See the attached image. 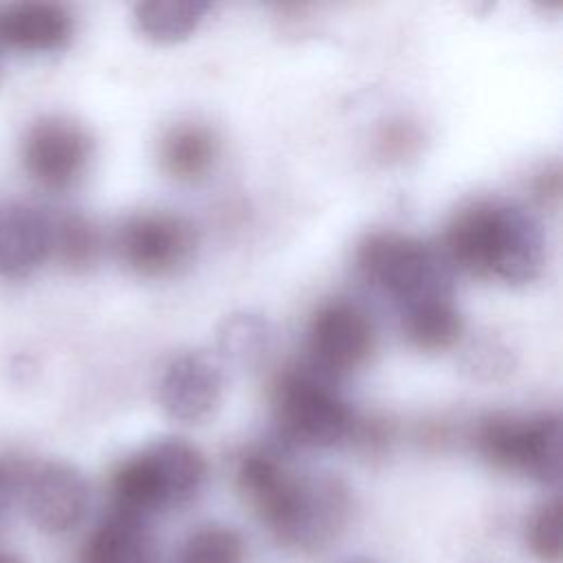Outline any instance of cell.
Instances as JSON below:
<instances>
[{"label": "cell", "instance_id": "5bb4252c", "mask_svg": "<svg viewBox=\"0 0 563 563\" xmlns=\"http://www.w3.org/2000/svg\"><path fill=\"white\" fill-rule=\"evenodd\" d=\"M158 550L147 519L112 508L90 532L81 563H156Z\"/></svg>", "mask_w": 563, "mask_h": 563}, {"label": "cell", "instance_id": "d4e9b609", "mask_svg": "<svg viewBox=\"0 0 563 563\" xmlns=\"http://www.w3.org/2000/svg\"><path fill=\"white\" fill-rule=\"evenodd\" d=\"M0 563H24V561L13 552H0Z\"/></svg>", "mask_w": 563, "mask_h": 563}, {"label": "cell", "instance_id": "4fadbf2b", "mask_svg": "<svg viewBox=\"0 0 563 563\" xmlns=\"http://www.w3.org/2000/svg\"><path fill=\"white\" fill-rule=\"evenodd\" d=\"M75 18L57 2L31 0L0 9V46L22 53H51L73 37Z\"/></svg>", "mask_w": 563, "mask_h": 563}, {"label": "cell", "instance_id": "8992f818", "mask_svg": "<svg viewBox=\"0 0 563 563\" xmlns=\"http://www.w3.org/2000/svg\"><path fill=\"white\" fill-rule=\"evenodd\" d=\"M475 444L499 471L541 484L561 477V420L550 411L493 413L479 422Z\"/></svg>", "mask_w": 563, "mask_h": 563}, {"label": "cell", "instance_id": "52a82bcc", "mask_svg": "<svg viewBox=\"0 0 563 563\" xmlns=\"http://www.w3.org/2000/svg\"><path fill=\"white\" fill-rule=\"evenodd\" d=\"M18 499L40 532L66 534L84 521L90 506V486L66 462H26Z\"/></svg>", "mask_w": 563, "mask_h": 563}, {"label": "cell", "instance_id": "6da1fadb", "mask_svg": "<svg viewBox=\"0 0 563 563\" xmlns=\"http://www.w3.org/2000/svg\"><path fill=\"white\" fill-rule=\"evenodd\" d=\"M246 504L286 545L319 552L341 534L350 517V490L332 475H297L266 451L246 453L238 466Z\"/></svg>", "mask_w": 563, "mask_h": 563}, {"label": "cell", "instance_id": "3957f363", "mask_svg": "<svg viewBox=\"0 0 563 563\" xmlns=\"http://www.w3.org/2000/svg\"><path fill=\"white\" fill-rule=\"evenodd\" d=\"M205 475V457L194 444L163 438L119 464L112 475L114 508L147 519L185 506L198 495Z\"/></svg>", "mask_w": 563, "mask_h": 563}, {"label": "cell", "instance_id": "d6986e66", "mask_svg": "<svg viewBox=\"0 0 563 563\" xmlns=\"http://www.w3.org/2000/svg\"><path fill=\"white\" fill-rule=\"evenodd\" d=\"M271 345V328L266 319L253 312H235L227 317L218 330V350L238 365L257 363Z\"/></svg>", "mask_w": 563, "mask_h": 563}, {"label": "cell", "instance_id": "ba28073f", "mask_svg": "<svg viewBox=\"0 0 563 563\" xmlns=\"http://www.w3.org/2000/svg\"><path fill=\"white\" fill-rule=\"evenodd\" d=\"M92 156L88 130L64 114L37 119L24 134L22 163L26 174L42 187L59 191L75 185Z\"/></svg>", "mask_w": 563, "mask_h": 563}, {"label": "cell", "instance_id": "ac0fdd59", "mask_svg": "<svg viewBox=\"0 0 563 563\" xmlns=\"http://www.w3.org/2000/svg\"><path fill=\"white\" fill-rule=\"evenodd\" d=\"M99 253L101 235L88 218L79 213H64L53 220L51 255H55L68 271L90 268L99 260Z\"/></svg>", "mask_w": 563, "mask_h": 563}, {"label": "cell", "instance_id": "9a60e30c", "mask_svg": "<svg viewBox=\"0 0 563 563\" xmlns=\"http://www.w3.org/2000/svg\"><path fill=\"white\" fill-rule=\"evenodd\" d=\"M218 156L216 134L200 123H178L161 139V163L178 180L205 176Z\"/></svg>", "mask_w": 563, "mask_h": 563}, {"label": "cell", "instance_id": "30bf717a", "mask_svg": "<svg viewBox=\"0 0 563 563\" xmlns=\"http://www.w3.org/2000/svg\"><path fill=\"white\" fill-rule=\"evenodd\" d=\"M196 246L194 229L180 216L145 211L128 218L117 235L121 260L143 277H163L189 260Z\"/></svg>", "mask_w": 563, "mask_h": 563}, {"label": "cell", "instance_id": "7a4b0ae2", "mask_svg": "<svg viewBox=\"0 0 563 563\" xmlns=\"http://www.w3.org/2000/svg\"><path fill=\"white\" fill-rule=\"evenodd\" d=\"M442 253L473 275L526 284L543 271L545 235L539 220L521 205L482 198L453 216Z\"/></svg>", "mask_w": 563, "mask_h": 563}, {"label": "cell", "instance_id": "484cf974", "mask_svg": "<svg viewBox=\"0 0 563 563\" xmlns=\"http://www.w3.org/2000/svg\"><path fill=\"white\" fill-rule=\"evenodd\" d=\"M356 563H365V561H356Z\"/></svg>", "mask_w": 563, "mask_h": 563}, {"label": "cell", "instance_id": "9c48e42d", "mask_svg": "<svg viewBox=\"0 0 563 563\" xmlns=\"http://www.w3.org/2000/svg\"><path fill=\"white\" fill-rule=\"evenodd\" d=\"M374 325L352 301L332 299L317 308L308 325L310 367L328 378L361 367L374 352Z\"/></svg>", "mask_w": 563, "mask_h": 563}, {"label": "cell", "instance_id": "8fae6325", "mask_svg": "<svg viewBox=\"0 0 563 563\" xmlns=\"http://www.w3.org/2000/svg\"><path fill=\"white\" fill-rule=\"evenodd\" d=\"M222 398V372L213 358L200 352L174 356L158 380V402L176 422L207 420Z\"/></svg>", "mask_w": 563, "mask_h": 563}, {"label": "cell", "instance_id": "44dd1931", "mask_svg": "<svg viewBox=\"0 0 563 563\" xmlns=\"http://www.w3.org/2000/svg\"><path fill=\"white\" fill-rule=\"evenodd\" d=\"M561 519L563 508L561 499H550L528 521V545L537 559L543 563H559L563 552V537H561Z\"/></svg>", "mask_w": 563, "mask_h": 563}, {"label": "cell", "instance_id": "603a6c76", "mask_svg": "<svg viewBox=\"0 0 563 563\" xmlns=\"http://www.w3.org/2000/svg\"><path fill=\"white\" fill-rule=\"evenodd\" d=\"M416 143H418V132L407 121H398L385 128L380 136V150L385 156H407Z\"/></svg>", "mask_w": 563, "mask_h": 563}, {"label": "cell", "instance_id": "5b68a950", "mask_svg": "<svg viewBox=\"0 0 563 563\" xmlns=\"http://www.w3.org/2000/svg\"><path fill=\"white\" fill-rule=\"evenodd\" d=\"M275 422L279 435L295 446L325 449L352 435L356 418L334 389L332 378L314 367H295L275 385Z\"/></svg>", "mask_w": 563, "mask_h": 563}, {"label": "cell", "instance_id": "e0dca14e", "mask_svg": "<svg viewBox=\"0 0 563 563\" xmlns=\"http://www.w3.org/2000/svg\"><path fill=\"white\" fill-rule=\"evenodd\" d=\"M209 2L202 0H145L134 7V22L156 42H178L198 29Z\"/></svg>", "mask_w": 563, "mask_h": 563}, {"label": "cell", "instance_id": "7c38bea8", "mask_svg": "<svg viewBox=\"0 0 563 563\" xmlns=\"http://www.w3.org/2000/svg\"><path fill=\"white\" fill-rule=\"evenodd\" d=\"M53 218L26 202L0 207V277H26L51 257Z\"/></svg>", "mask_w": 563, "mask_h": 563}, {"label": "cell", "instance_id": "277c9868", "mask_svg": "<svg viewBox=\"0 0 563 563\" xmlns=\"http://www.w3.org/2000/svg\"><path fill=\"white\" fill-rule=\"evenodd\" d=\"M361 275L389 295L398 308L453 297L451 262L433 244L398 231L367 233L356 249Z\"/></svg>", "mask_w": 563, "mask_h": 563}, {"label": "cell", "instance_id": "7402d4cb", "mask_svg": "<svg viewBox=\"0 0 563 563\" xmlns=\"http://www.w3.org/2000/svg\"><path fill=\"white\" fill-rule=\"evenodd\" d=\"M26 460L22 457H0V523L11 508L13 499L20 495V479Z\"/></svg>", "mask_w": 563, "mask_h": 563}, {"label": "cell", "instance_id": "ffe728a7", "mask_svg": "<svg viewBox=\"0 0 563 563\" xmlns=\"http://www.w3.org/2000/svg\"><path fill=\"white\" fill-rule=\"evenodd\" d=\"M244 541L227 526H205L183 543L178 563H242Z\"/></svg>", "mask_w": 563, "mask_h": 563}, {"label": "cell", "instance_id": "2e32d148", "mask_svg": "<svg viewBox=\"0 0 563 563\" xmlns=\"http://www.w3.org/2000/svg\"><path fill=\"white\" fill-rule=\"evenodd\" d=\"M402 332L411 345L424 352L453 347L462 336V317L453 297H438L411 303L400 310Z\"/></svg>", "mask_w": 563, "mask_h": 563}, {"label": "cell", "instance_id": "cb8c5ba5", "mask_svg": "<svg viewBox=\"0 0 563 563\" xmlns=\"http://www.w3.org/2000/svg\"><path fill=\"white\" fill-rule=\"evenodd\" d=\"M559 189H561V180H559V169H545L539 180H537V194L541 198H556L559 196Z\"/></svg>", "mask_w": 563, "mask_h": 563}]
</instances>
